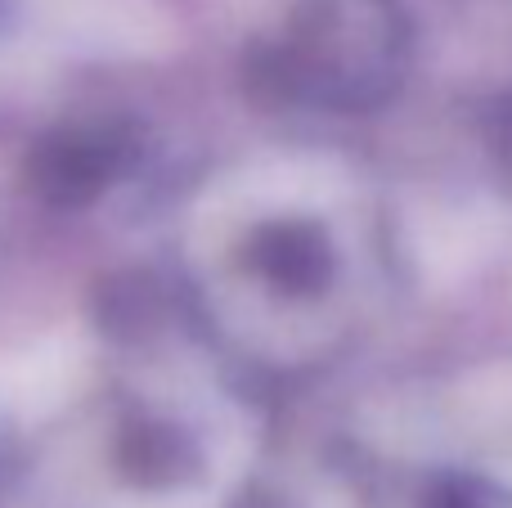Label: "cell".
<instances>
[{
    "label": "cell",
    "mask_w": 512,
    "mask_h": 508,
    "mask_svg": "<svg viewBox=\"0 0 512 508\" xmlns=\"http://www.w3.org/2000/svg\"><path fill=\"white\" fill-rule=\"evenodd\" d=\"M126 167L122 131H59L32 153V189L50 207H86Z\"/></svg>",
    "instance_id": "cell-1"
},
{
    "label": "cell",
    "mask_w": 512,
    "mask_h": 508,
    "mask_svg": "<svg viewBox=\"0 0 512 508\" xmlns=\"http://www.w3.org/2000/svg\"><path fill=\"white\" fill-rule=\"evenodd\" d=\"M248 257H252V266L288 297L324 293V284L333 279V248H328L324 230L310 221L261 225Z\"/></svg>",
    "instance_id": "cell-2"
},
{
    "label": "cell",
    "mask_w": 512,
    "mask_h": 508,
    "mask_svg": "<svg viewBox=\"0 0 512 508\" xmlns=\"http://www.w3.org/2000/svg\"><path fill=\"white\" fill-rule=\"evenodd\" d=\"M117 464L140 486H176L198 473V455L185 432L167 423H131L117 441Z\"/></svg>",
    "instance_id": "cell-3"
},
{
    "label": "cell",
    "mask_w": 512,
    "mask_h": 508,
    "mask_svg": "<svg viewBox=\"0 0 512 508\" xmlns=\"http://www.w3.org/2000/svg\"><path fill=\"white\" fill-rule=\"evenodd\" d=\"M495 149H499V158H504V167L512 176V95L499 104V113H495Z\"/></svg>",
    "instance_id": "cell-4"
},
{
    "label": "cell",
    "mask_w": 512,
    "mask_h": 508,
    "mask_svg": "<svg viewBox=\"0 0 512 508\" xmlns=\"http://www.w3.org/2000/svg\"><path fill=\"white\" fill-rule=\"evenodd\" d=\"M432 508H481L472 495H463V491H454V486H445V491H436V500Z\"/></svg>",
    "instance_id": "cell-5"
}]
</instances>
